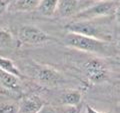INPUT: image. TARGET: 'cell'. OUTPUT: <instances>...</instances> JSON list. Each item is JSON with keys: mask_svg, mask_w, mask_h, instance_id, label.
I'll use <instances>...</instances> for the list:
<instances>
[{"mask_svg": "<svg viewBox=\"0 0 120 113\" xmlns=\"http://www.w3.org/2000/svg\"><path fill=\"white\" fill-rule=\"evenodd\" d=\"M63 42L66 46L90 53L105 54L109 51V44L106 41L77 33L68 32L63 38Z\"/></svg>", "mask_w": 120, "mask_h": 113, "instance_id": "1", "label": "cell"}, {"mask_svg": "<svg viewBox=\"0 0 120 113\" xmlns=\"http://www.w3.org/2000/svg\"><path fill=\"white\" fill-rule=\"evenodd\" d=\"M85 113H101V112H99V111H97V110H95L93 107H91L90 105H86L85 106Z\"/></svg>", "mask_w": 120, "mask_h": 113, "instance_id": "19", "label": "cell"}, {"mask_svg": "<svg viewBox=\"0 0 120 113\" xmlns=\"http://www.w3.org/2000/svg\"><path fill=\"white\" fill-rule=\"evenodd\" d=\"M64 113H80L79 106H67Z\"/></svg>", "mask_w": 120, "mask_h": 113, "instance_id": "18", "label": "cell"}, {"mask_svg": "<svg viewBox=\"0 0 120 113\" xmlns=\"http://www.w3.org/2000/svg\"><path fill=\"white\" fill-rule=\"evenodd\" d=\"M0 70L11 73V74H13L17 77L21 76L20 70L16 67L14 62L12 61V60H10L8 58H5V57H0Z\"/></svg>", "mask_w": 120, "mask_h": 113, "instance_id": "13", "label": "cell"}, {"mask_svg": "<svg viewBox=\"0 0 120 113\" xmlns=\"http://www.w3.org/2000/svg\"><path fill=\"white\" fill-rule=\"evenodd\" d=\"M78 7H79V0H58L55 15L61 18L74 16L78 12Z\"/></svg>", "mask_w": 120, "mask_h": 113, "instance_id": "6", "label": "cell"}, {"mask_svg": "<svg viewBox=\"0 0 120 113\" xmlns=\"http://www.w3.org/2000/svg\"><path fill=\"white\" fill-rule=\"evenodd\" d=\"M117 3L114 0H101L91 6L80 10L74 15L75 21L78 20H96L115 14Z\"/></svg>", "mask_w": 120, "mask_h": 113, "instance_id": "2", "label": "cell"}, {"mask_svg": "<svg viewBox=\"0 0 120 113\" xmlns=\"http://www.w3.org/2000/svg\"><path fill=\"white\" fill-rule=\"evenodd\" d=\"M41 0H15L12 4V10L32 11L37 8Z\"/></svg>", "mask_w": 120, "mask_h": 113, "instance_id": "11", "label": "cell"}, {"mask_svg": "<svg viewBox=\"0 0 120 113\" xmlns=\"http://www.w3.org/2000/svg\"><path fill=\"white\" fill-rule=\"evenodd\" d=\"M13 44V37L9 31L0 29V48H9Z\"/></svg>", "mask_w": 120, "mask_h": 113, "instance_id": "14", "label": "cell"}, {"mask_svg": "<svg viewBox=\"0 0 120 113\" xmlns=\"http://www.w3.org/2000/svg\"><path fill=\"white\" fill-rule=\"evenodd\" d=\"M115 16H116L117 21L120 23V4L117 5V8H116V11H115Z\"/></svg>", "mask_w": 120, "mask_h": 113, "instance_id": "20", "label": "cell"}, {"mask_svg": "<svg viewBox=\"0 0 120 113\" xmlns=\"http://www.w3.org/2000/svg\"><path fill=\"white\" fill-rule=\"evenodd\" d=\"M18 78L15 75L5 72V71L0 70V83L5 88L10 90H16L19 87V82H18Z\"/></svg>", "mask_w": 120, "mask_h": 113, "instance_id": "10", "label": "cell"}, {"mask_svg": "<svg viewBox=\"0 0 120 113\" xmlns=\"http://www.w3.org/2000/svg\"><path fill=\"white\" fill-rule=\"evenodd\" d=\"M117 46H118V48H120V36L118 37V39H117Z\"/></svg>", "mask_w": 120, "mask_h": 113, "instance_id": "21", "label": "cell"}, {"mask_svg": "<svg viewBox=\"0 0 120 113\" xmlns=\"http://www.w3.org/2000/svg\"><path fill=\"white\" fill-rule=\"evenodd\" d=\"M82 95L77 90H71L66 92L62 96V103L66 106H77L81 103Z\"/></svg>", "mask_w": 120, "mask_h": 113, "instance_id": "12", "label": "cell"}, {"mask_svg": "<svg viewBox=\"0 0 120 113\" xmlns=\"http://www.w3.org/2000/svg\"><path fill=\"white\" fill-rule=\"evenodd\" d=\"M83 70L86 77L93 83H100L107 79L108 70L106 65L97 58H91L83 64Z\"/></svg>", "mask_w": 120, "mask_h": 113, "instance_id": "4", "label": "cell"}, {"mask_svg": "<svg viewBox=\"0 0 120 113\" xmlns=\"http://www.w3.org/2000/svg\"><path fill=\"white\" fill-rule=\"evenodd\" d=\"M116 112H117V113H120V106L117 107V109H116Z\"/></svg>", "mask_w": 120, "mask_h": 113, "instance_id": "22", "label": "cell"}, {"mask_svg": "<svg viewBox=\"0 0 120 113\" xmlns=\"http://www.w3.org/2000/svg\"><path fill=\"white\" fill-rule=\"evenodd\" d=\"M0 113H19V105L15 103H3L0 105Z\"/></svg>", "mask_w": 120, "mask_h": 113, "instance_id": "15", "label": "cell"}, {"mask_svg": "<svg viewBox=\"0 0 120 113\" xmlns=\"http://www.w3.org/2000/svg\"><path fill=\"white\" fill-rule=\"evenodd\" d=\"M36 113H56V110L55 109L50 106V105H43L42 107H41V109L38 111V112H36Z\"/></svg>", "mask_w": 120, "mask_h": 113, "instance_id": "16", "label": "cell"}, {"mask_svg": "<svg viewBox=\"0 0 120 113\" xmlns=\"http://www.w3.org/2000/svg\"><path fill=\"white\" fill-rule=\"evenodd\" d=\"M65 29L68 32L77 33L85 36L93 37L103 41H110L112 35L109 31L104 30L103 28H99L95 23L94 20H78L73 21L65 26Z\"/></svg>", "mask_w": 120, "mask_h": 113, "instance_id": "3", "label": "cell"}, {"mask_svg": "<svg viewBox=\"0 0 120 113\" xmlns=\"http://www.w3.org/2000/svg\"><path fill=\"white\" fill-rule=\"evenodd\" d=\"M36 77L37 79L44 84L54 85L58 83L61 79L60 75L57 71L50 68V67H40L36 70Z\"/></svg>", "mask_w": 120, "mask_h": 113, "instance_id": "7", "label": "cell"}, {"mask_svg": "<svg viewBox=\"0 0 120 113\" xmlns=\"http://www.w3.org/2000/svg\"><path fill=\"white\" fill-rule=\"evenodd\" d=\"M44 105L38 96H30L22 100L19 105V113H36Z\"/></svg>", "mask_w": 120, "mask_h": 113, "instance_id": "8", "label": "cell"}, {"mask_svg": "<svg viewBox=\"0 0 120 113\" xmlns=\"http://www.w3.org/2000/svg\"><path fill=\"white\" fill-rule=\"evenodd\" d=\"M18 36H19L21 42L32 45L45 43L51 39L50 36L46 32H44L43 30L32 25L22 26L18 31Z\"/></svg>", "mask_w": 120, "mask_h": 113, "instance_id": "5", "label": "cell"}, {"mask_svg": "<svg viewBox=\"0 0 120 113\" xmlns=\"http://www.w3.org/2000/svg\"><path fill=\"white\" fill-rule=\"evenodd\" d=\"M9 0H0V14L4 13L5 10L8 8Z\"/></svg>", "mask_w": 120, "mask_h": 113, "instance_id": "17", "label": "cell"}, {"mask_svg": "<svg viewBox=\"0 0 120 113\" xmlns=\"http://www.w3.org/2000/svg\"><path fill=\"white\" fill-rule=\"evenodd\" d=\"M58 0H41L36 9L43 16L51 17L55 15Z\"/></svg>", "mask_w": 120, "mask_h": 113, "instance_id": "9", "label": "cell"}]
</instances>
